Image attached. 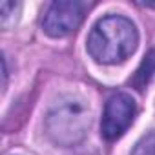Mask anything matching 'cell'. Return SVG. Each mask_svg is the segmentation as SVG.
Returning <instances> with one entry per match:
<instances>
[{
  "mask_svg": "<svg viewBox=\"0 0 155 155\" xmlns=\"http://www.w3.org/2000/svg\"><path fill=\"white\" fill-rule=\"evenodd\" d=\"M137 44L135 24L122 15H108L93 26L88 37V53L101 64H119L135 53Z\"/></svg>",
  "mask_w": 155,
  "mask_h": 155,
  "instance_id": "cell-1",
  "label": "cell"
},
{
  "mask_svg": "<svg viewBox=\"0 0 155 155\" xmlns=\"http://www.w3.org/2000/svg\"><path fill=\"white\" fill-rule=\"evenodd\" d=\"M130 155H155V131L144 135L135 144V148L131 150Z\"/></svg>",
  "mask_w": 155,
  "mask_h": 155,
  "instance_id": "cell-6",
  "label": "cell"
},
{
  "mask_svg": "<svg viewBox=\"0 0 155 155\" xmlns=\"http://www.w3.org/2000/svg\"><path fill=\"white\" fill-rule=\"evenodd\" d=\"M84 20V6L77 0L53 2L42 20L44 31L53 38H62L79 29Z\"/></svg>",
  "mask_w": 155,
  "mask_h": 155,
  "instance_id": "cell-4",
  "label": "cell"
},
{
  "mask_svg": "<svg viewBox=\"0 0 155 155\" xmlns=\"http://www.w3.org/2000/svg\"><path fill=\"white\" fill-rule=\"evenodd\" d=\"M137 117V104L128 93H115L108 99L102 113L101 133L106 140L122 137Z\"/></svg>",
  "mask_w": 155,
  "mask_h": 155,
  "instance_id": "cell-3",
  "label": "cell"
},
{
  "mask_svg": "<svg viewBox=\"0 0 155 155\" xmlns=\"http://www.w3.org/2000/svg\"><path fill=\"white\" fill-rule=\"evenodd\" d=\"M155 75V49L150 51V55L146 57V60L140 64L139 71H137V77H135V84L139 86V90H142V86Z\"/></svg>",
  "mask_w": 155,
  "mask_h": 155,
  "instance_id": "cell-5",
  "label": "cell"
},
{
  "mask_svg": "<svg viewBox=\"0 0 155 155\" xmlns=\"http://www.w3.org/2000/svg\"><path fill=\"white\" fill-rule=\"evenodd\" d=\"M90 122L91 117L88 106L81 99L66 97L53 104V108L48 111L46 133L55 144L69 148L84 140Z\"/></svg>",
  "mask_w": 155,
  "mask_h": 155,
  "instance_id": "cell-2",
  "label": "cell"
}]
</instances>
